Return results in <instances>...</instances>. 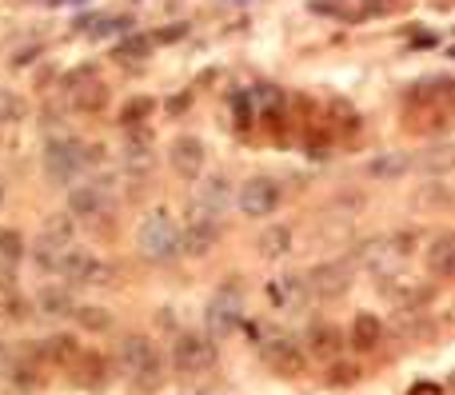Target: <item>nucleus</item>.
Segmentation results:
<instances>
[{"mask_svg": "<svg viewBox=\"0 0 455 395\" xmlns=\"http://www.w3.org/2000/svg\"><path fill=\"white\" fill-rule=\"evenodd\" d=\"M100 160H104V148H84L76 136H52L44 144V176L56 188H72Z\"/></svg>", "mask_w": 455, "mask_h": 395, "instance_id": "1", "label": "nucleus"}, {"mask_svg": "<svg viewBox=\"0 0 455 395\" xmlns=\"http://www.w3.org/2000/svg\"><path fill=\"white\" fill-rule=\"evenodd\" d=\"M120 355V368H124V376L132 379L136 391H160L164 387V355H160V347L152 344L148 336H124L116 347Z\"/></svg>", "mask_w": 455, "mask_h": 395, "instance_id": "2", "label": "nucleus"}, {"mask_svg": "<svg viewBox=\"0 0 455 395\" xmlns=\"http://www.w3.org/2000/svg\"><path fill=\"white\" fill-rule=\"evenodd\" d=\"M136 248H140L144 259L152 264H168V259L180 256V228H176L172 212L168 208H152L148 216L136 228Z\"/></svg>", "mask_w": 455, "mask_h": 395, "instance_id": "3", "label": "nucleus"}, {"mask_svg": "<svg viewBox=\"0 0 455 395\" xmlns=\"http://www.w3.org/2000/svg\"><path fill=\"white\" fill-rule=\"evenodd\" d=\"M204 323H208V336L212 339L231 336V331L244 323V288H239L236 275H228V280L212 291L208 312H204Z\"/></svg>", "mask_w": 455, "mask_h": 395, "instance_id": "4", "label": "nucleus"}, {"mask_svg": "<svg viewBox=\"0 0 455 395\" xmlns=\"http://www.w3.org/2000/svg\"><path fill=\"white\" fill-rule=\"evenodd\" d=\"M72 248H76V220L56 216V220H44V228H40V240H36V248H32V259H36L40 272L60 275V264Z\"/></svg>", "mask_w": 455, "mask_h": 395, "instance_id": "5", "label": "nucleus"}, {"mask_svg": "<svg viewBox=\"0 0 455 395\" xmlns=\"http://www.w3.org/2000/svg\"><path fill=\"white\" fill-rule=\"evenodd\" d=\"M60 275L72 283V288H112L116 283V264L104 256H96V252L88 248H72L68 256H64L60 264Z\"/></svg>", "mask_w": 455, "mask_h": 395, "instance_id": "6", "label": "nucleus"}, {"mask_svg": "<svg viewBox=\"0 0 455 395\" xmlns=\"http://www.w3.org/2000/svg\"><path fill=\"white\" fill-rule=\"evenodd\" d=\"M68 216L80 224H100L112 216V188L96 176H84L68 188Z\"/></svg>", "mask_w": 455, "mask_h": 395, "instance_id": "7", "label": "nucleus"}, {"mask_svg": "<svg viewBox=\"0 0 455 395\" xmlns=\"http://www.w3.org/2000/svg\"><path fill=\"white\" fill-rule=\"evenodd\" d=\"M172 368L180 376H204L216 368V339L200 331H180L172 339Z\"/></svg>", "mask_w": 455, "mask_h": 395, "instance_id": "8", "label": "nucleus"}, {"mask_svg": "<svg viewBox=\"0 0 455 395\" xmlns=\"http://www.w3.org/2000/svg\"><path fill=\"white\" fill-rule=\"evenodd\" d=\"M236 204L247 220H263V216H276V208L284 204V184L276 176H252L239 184Z\"/></svg>", "mask_w": 455, "mask_h": 395, "instance_id": "9", "label": "nucleus"}, {"mask_svg": "<svg viewBox=\"0 0 455 395\" xmlns=\"http://www.w3.org/2000/svg\"><path fill=\"white\" fill-rule=\"evenodd\" d=\"M351 272L356 267L348 259H327V264H316L303 283H308V299H340L343 291L351 288Z\"/></svg>", "mask_w": 455, "mask_h": 395, "instance_id": "10", "label": "nucleus"}, {"mask_svg": "<svg viewBox=\"0 0 455 395\" xmlns=\"http://www.w3.org/2000/svg\"><path fill=\"white\" fill-rule=\"evenodd\" d=\"M231 204V184L224 176H212L204 184L192 188V200H188V220H220Z\"/></svg>", "mask_w": 455, "mask_h": 395, "instance_id": "11", "label": "nucleus"}, {"mask_svg": "<svg viewBox=\"0 0 455 395\" xmlns=\"http://www.w3.org/2000/svg\"><path fill=\"white\" fill-rule=\"evenodd\" d=\"M260 355H263V363H268L276 376H284V379H295L303 371V363H308V352H303L295 339H287V336L260 339Z\"/></svg>", "mask_w": 455, "mask_h": 395, "instance_id": "12", "label": "nucleus"}, {"mask_svg": "<svg viewBox=\"0 0 455 395\" xmlns=\"http://www.w3.org/2000/svg\"><path fill=\"white\" fill-rule=\"evenodd\" d=\"M168 164H172V172L180 180H200V172H204L208 164V148L200 136H176L172 148H168Z\"/></svg>", "mask_w": 455, "mask_h": 395, "instance_id": "13", "label": "nucleus"}, {"mask_svg": "<svg viewBox=\"0 0 455 395\" xmlns=\"http://www.w3.org/2000/svg\"><path fill=\"white\" fill-rule=\"evenodd\" d=\"M220 240V224L216 220H188L180 228V256L184 259H204Z\"/></svg>", "mask_w": 455, "mask_h": 395, "instance_id": "14", "label": "nucleus"}, {"mask_svg": "<svg viewBox=\"0 0 455 395\" xmlns=\"http://www.w3.org/2000/svg\"><path fill=\"white\" fill-rule=\"evenodd\" d=\"M383 296L391 299L396 312H420V307H428L431 288L420 283V280H396V275H383Z\"/></svg>", "mask_w": 455, "mask_h": 395, "instance_id": "15", "label": "nucleus"}, {"mask_svg": "<svg viewBox=\"0 0 455 395\" xmlns=\"http://www.w3.org/2000/svg\"><path fill=\"white\" fill-rule=\"evenodd\" d=\"M128 140L124 148H120V164H124L132 176H144V172H152V164H156V152H152V136L140 128H124Z\"/></svg>", "mask_w": 455, "mask_h": 395, "instance_id": "16", "label": "nucleus"}, {"mask_svg": "<svg viewBox=\"0 0 455 395\" xmlns=\"http://www.w3.org/2000/svg\"><path fill=\"white\" fill-rule=\"evenodd\" d=\"M367 176L375 180V184H396V180H404L407 172H412V152H399V148H391V152H380L367 160Z\"/></svg>", "mask_w": 455, "mask_h": 395, "instance_id": "17", "label": "nucleus"}, {"mask_svg": "<svg viewBox=\"0 0 455 395\" xmlns=\"http://www.w3.org/2000/svg\"><path fill=\"white\" fill-rule=\"evenodd\" d=\"M412 204L420 212H447V208H455V184H447L443 176H428V184H420L412 192Z\"/></svg>", "mask_w": 455, "mask_h": 395, "instance_id": "18", "label": "nucleus"}, {"mask_svg": "<svg viewBox=\"0 0 455 395\" xmlns=\"http://www.w3.org/2000/svg\"><path fill=\"white\" fill-rule=\"evenodd\" d=\"M32 315H36V307H32V299L20 291V283H12L8 275H0V320L28 323Z\"/></svg>", "mask_w": 455, "mask_h": 395, "instance_id": "19", "label": "nucleus"}, {"mask_svg": "<svg viewBox=\"0 0 455 395\" xmlns=\"http://www.w3.org/2000/svg\"><path fill=\"white\" fill-rule=\"evenodd\" d=\"M412 168L423 172V176H447V172H455V144L435 140V144H428L423 152L412 156Z\"/></svg>", "mask_w": 455, "mask_h": 395, "instance_id": "20", "label": "nucleus"}, {"mask_svg": "<svg viewBox=\"0 0 455 395\" xmlns=\"http://www.w3.org/2000/svg\"><path fill=\"white\" fill-rule=\"evenodd\" d=\"M72 92V108L76 112H100L108 105V84L96 81V76H80V81H68Z\"/></svg>", "mask_w": 455, "mask_h": 395, "instance_id": "21", "label": "nucleus"}, {"mask_svg": "<svg viewBox=\"0 0 455 395\" xmlns=\"http://www.w3.org/2000/svg\"><path fill=\"white\" fill-rule=\"evenodd\" d=\"M428 272L435 280H455V232H439L428 244Z\"/></svg>", "mask_w": 455, "mask_h": 395, "instance_id": "22", "label": "nucleus"}, {"mask_svg": "<svg viewBox=\"0 0 455 395\" xmlns=\"http://www.w3.org/2000/svg\"><path fill=\"white\" fill-rule=\"evenodd\" d=\"M303 344H308V355H316V360H335L348 339H343V331L335 328V323H316Z\"/></svg>", "mask_w": 455, "mask_h": 395, "instance_id": "23", "label": "nucleus"}, {"mask_svg": "<svg viewBox=\"0 0 455 395\" xmlns=\"http://www.w3.org/2000/svg\"><path fill=\"white\" fill-rule=\"evenodd\" d=\"M40 355H44L48 363H56V368H76V360L84 355V347H80L76 336H48L40 339Z\"/></svg>", "mask_w": 455, "mask_h": 395, "instance_id": "24", "label": "nucleus"}, {"mask_svg": "<svg viewBox=\"0 0 455 395\" xmlns=\"http://www.w3.org/2000/svg\"><path fill=\"white\" fill-rule=\"evenodd\" d=\"M380 339H383V323L375 320L372 312H356V320H351V336H348V344L356 347V352H375L380 347Z\"/></svg>", "mask_w": 455, "mask_h": 395, "instance_id": "25", "label": "nucleus"}, {"mask_svg": "<svg viewBox=\"0 0 455 395\" xmlns=\"http://www.w3.org/2000/svg\"><path fill=\"white\" fill-rule=\"evenodd\" d=\"M36 312L48 315V320H68V315L76 312V299H72L64 288H40L36 291Z\"/></svg>", "mask_w": 455, "mask_h": 395, "instance_id": "26", "label": "nucleus"}, {"mask_svg": "<svg viewBox=\"0 0 455 395\" xmlns=\"http://www.w3.org/2000/svg\"><path fill=\"white\" fill-rule=\"evenodd\" d=\"M268 299L276 307H300L308 299V283H303V275H284V280L268 283Z\"/></svg>", "mask_w": 455, "mask_h": 395, "instance_id": "27", "label": "nucleus"}, {"mask_svg": "<svg viewBox=\"0 0 455 395\" xmlns=\"http://www.w3.org/2000/svg\"><path fill=\"white\" fill-rule=\"evenodd\" d=\"M255 248H260V256L263 259H284L287 252H292V228L287 224H276V228H268V232L255 240Z\"/></svg>", "mask_w": 455, "mask_h": 395, "instance_id": "28", "label": "nucleus"}, {"mask_svg": "<svg viewBox=\"0 0 455 395\" xmlns=\"http://www.w3.org/2000/svg\"><path fill=\"white\" fill-rule=\"evenodd\" d=\"M396 331L407 339H428L431 331H435V323L428 320V312H396Z\"/></svg>", "mask_w": 455, "mask_h": 395, "instance_id": "29", "label": "nucleus"}, {"mask_svg": "<svg viewBox=\"0 0 455 395\" xmlns=\"http://www.w3.org/2000/svg\"><path fill=\"white\" fill-rule=\"evenodd\" d=\"M72 320H76L84 331H92V336H104V331H112V312H104V307H96V304H76Z\"/></svg>", "mask_w": 455, "mask_h": 395, "instance_id": "30", "label": "nucleus"}, {"mask_svg": "<svg viewBox=\"0 0 455 395\" xmlns=\"http://www.w3.org/2000/svg\"><path fill=\"white\" fill-rule=\"evenodd\" d=\"M24 236L16 232V228H0V272H8V267H16L24 259Z\"/></svg>", "mask_w": 455, "mask_h": 395, "instance_id": "31", "label": "nucleus"}, {"mask_svg": "<svg viewBox=\"0 0 455 395\" xmlns=\"http://www.w3.org/2000/svg\"><path fill=\"white\" fill-rule=\"evenodd\" d=\"M152 112H156V100L132 97V100H124V108H120V124H124V128H144Z\"/></svg>", "mask_w": 455, "mask_h": 395, "instance_id": "32", "label": "nucleus"}, {"mask_svg": "<svg viewBox=\"0 0 455 395\" xmlns=\"http://www.w3.org/2000/svg\"><path fill=\"white\" fill-rule=\"evenodd\" d=\"M24 116H28L24 97H16L12 89H0V124H20Z\"/></svg>", "mask_w": 455, "mask_h": 395, "instance_id": "33", "label": "nucleus"}, {"mask_svg": "<svg viewBox=\"0 0 455 395\" xmlns=\"http://www.w3.org/2000/svg\"><path fill=\"white\" fill-rule=\"evenodd\" d=\"M72 371H80V383H92V387L104 383V360H100V355H92V352L80 355Z\"/></svg>", "mask_w": 455, "mask_h": 395, "instance_id": "34", "label": "nucleus"}, {"mask_svg": "<svg viewBox=\"0 0 455 395\" xmlns=\"http://www.w3.org/2000/svg\"><path fill=\"white\" fill-rule=\"evenodd\" d=\"M148 49H152L148 36H128V41L116 44V57L120 60H140V57H148Z\"/></svg>", "mask_w": 455, "mask_h": 395, "instance_id": "35", "label": "nucleus"}, {"mask_svg": "<svg viewBox=\"0 0 455 395\" xmlns=\"http://www.w3.org/2000/svg\"><path fill=\"white\" fill-rule=\"evenodd\" d=\"M128 25H132L128 17H116V20L104 17V20H96V28H88V36H112V33H124Z\"/></svg>", "mask_w": 455, "mask_h": 395, "instance_id": "36", "label": "nucleus"}, {"mask_svg": "<svg viewBox=\"0 0 455 395\" xmlns=\"http://www.w3.org/2000/svg\"><path fill=\"white\" fill-rule=\"evenodd\" d=\"M327 379H332V383H343V387H348V383H356V379H359V371L351 368V363H335Z\"/></svg>", "mask_w": 455, "mask_h": 395, "instance_id": "37", "label": "nucleus"}, {"mask_svg": "<svg viewBox=\"0 0 455 395\" xmlns=\"http://www.w3.org/2000/svg\"><path fill=\"white\" fill-rule=\"evenodd\" d=\"M36 57H40V44H32V49H20V52H16V57H12V68L32 65V60H36Z\"/></svg>", "mask_w": 455, "mask_h": 395, "instance_id": "38", "label": "nucleus"}, {"mask_svg": "<svg viewBox=\"0 0 455 395\" xmlns=\"http://www.w3.org/2000/svg\"><path fill=\"white\" fill-rule=\"evenodd\" d=\"M407 395H443V387L439 383H428V379H423V383H412V391Z\"/></svg>", "mask_w": 455, "mask_h": 395, "instance_id": "39", "label": "nucleus"}, {"mask_svg": "<svg viewBox=\"0 0 455 395\" xmlns=\"http://www.w3.org/2000/svg\"><path fill=\"white\" fill-rule=\"evenodd\" d=\"M12 371V352H8V344L0 339V376H8Z\"/></svg>", "mask_w": 455, "mask_h": 395, "instance_id": "40", "label": "nucleus"}, {"mask_svg": "<svg viewBox=\"0 0 455 395\" xmlns=\"http://www.w3.org/2000/svg\"><path fill=\"white\" fill-rule=\"evenodd\" d=\"M188 100L192 97H172V100H168V112H184V108H188Z\"/></svg>", "mask_w": 455, "mask_h": 395, "instance_id": "41", "label": "nucleus"}, {"mask_svg": "<svg viewBox=\"0 0 455 395\" xmlns=\"http://www.w3.org/2000/svg\"><path fill=\"white\" fill-rule=\"evenodd\" d=\"M0 208H4V180H0Z\"/></svg>", "mask_w": 455, "mask_h": 395, "instance_id": "42", "label": "nucleus"}, {"mask_svg": "<svg viewBox=\"0 0 455 395\" xmlns=\"http://www.w3.org/2000/svg\"><path fill=\"white\" fill-rule=\"evenodd\" d=\"M451 57H455V49H451Z\"/></svg>", "mask_w": 455, "mask_h": 395, "instance_id": "43", "label": "nucleus"}]
</instances>
